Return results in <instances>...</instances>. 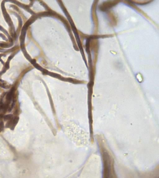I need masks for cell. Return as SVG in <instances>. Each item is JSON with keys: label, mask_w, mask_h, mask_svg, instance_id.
Listing matches in <instances>:
<instances>
[{"label": "cell", "mask_w": 159, "mask_h": 178, "mask_svg": "<svg viewBox=\"0 0 159 178\" xmlns=\"http://www.w3.org/2000/svg\"><path fill=\"white\" fill-rule=\"evenodd\" d=\"M101 149L103 164V177L111 178L112 177V176H116L114 170L113 158L105 149L102 148Z\"/></svg>", "instance_id": "6da1fadb"}, {"label": "cell", "mask_w": 159, "mask_h": 178, "mask_svg": "<svg viewBox=\"0 0 159 178\" xmlns=\"http://www.w3.org/2000/svg\"><path fill=\"white\" fill-rule=\"evenodd\" d=\"M114 5V3L111 2H107L103 4L100 7V9L102 10L105 11L108 10L109 9L112 7Z\"/></svg>", "instance_id": "7a4b0ae2"}, {"label": "cell", "mask_w": 159, "mask_h": 178, "mask_svg": "<svg viewBox=\"0 0 159 178\" xmlns=\"http://www.w3.org/2000/svg\"><path fill=\"white\" fill-rule=\"evenodd\" d=\"M9 67V62L7 61L5 64V68L7 69H8Z\"/></svg>", "instance_id": "3957f363"}]
</instances>
